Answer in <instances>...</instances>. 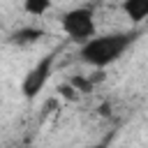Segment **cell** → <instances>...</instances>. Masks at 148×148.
<instances>
[{
	"label": "cell",
	"mask_w": 148,
	"mask_h": 148,
	"mask_svg": "<svg viewBox=\"0 0 148 148\" xmlns=\"http://www.w3.org/2000/svg\"><path fill=\"white\" fill-rule=\"evenodd\" d=\"M139 32L136 30H127V32H104V35H95L92 39L83 42L79 49V56L86 65L95 67V69H104L113 62H118L127 49L136 42Z\"/></svg>",
	"instance_id": "1"
},
{
	"label": "cell",
	"mask_w": 148,
	"mask_h": 148,
	"mask_svg": "<svg viewBox=\"0 0 148 148\" xmlns=\"http://www.w3.org/2000/svg\"><path fill=\"white\" fill-rule=\"evenodd\" d=\"M60 28L62 32L74 39V42H88L97 35V23H95V9L88 7V5H81V7H74V9H67L62 16H60Z\"/></svg>",
	"instance_id": "2"
},
{
	"label": "cell",
	"mask_w": 148,
	"mask_h": 148,
	"mask_svg": "<svg viewBox=\"0 0 148 148\" xmlns=\"http://www.w3.org/2000/svg\"><path fill=\"white\" fill-rule=\"evenodd\" d=\"M53 67H56V53L49 51L25 72V76L21 81V92L25 99H35L46 88V83L51 81V74H53Z\"/></svg>",
	"instance_id": "3"
},
{
	"label": "cell",
	"mask_w": 148,
	"mask_h": 148,
	"mask_svg": "<svg viewBox=\"0 0 148 148\" xmlns=\"http://www.w3.org/2000/svg\"><path fill=\"white\" fill-rule=\"evenodd\" d=\"M123 14L134 25L146 21L148 18V0H123Z\"/></svg>",
	"instance_id": "4"
},
{
	"label": "cell",
	"mask_w": 148,
	"mask_h": 148,
	"mask_svg": "<svg viewBox=\"0 0 148 148\" xmlns=\"http://www.w3.org/2000/svg\"><path fill=\"white\" fill-rule=\"evenodd\" d=\"M39 37H44V30L42 28H35V25H25V28H18L9 35V42L12 44H18V46H28V44H35Z\"/></svg>",
	"instance_id": "5"
},
{
	"label": "cell",
	"mask_w": 148,
	"mask_h": 148,
	"mask_svg": "<svg viewBox=\"0 0 148 148\" xmlns=\"http://www.w3.org/2000/svg\"><path fill=\"white\" fill-rule=\"evenodd\" d=\"M51 9V0H23V12L30 16H44Z\"/></svg>",
	"instance_id": "6"
},
{
	"label": "cell",
	"mask_w": 148,
	"mask_h": 148,
	"mask_svg": "<svg viewBox=\"0 0 148 148\" xmlns=\"http://www.w3.org/2000/svg\"><path fill=\"white\" fill-rule=\"evenodd\" d=\"M86 148H106V141H102V143H95V146H86Z\"/></svg>",
	"instance_id": "7"
}]
</instances>
